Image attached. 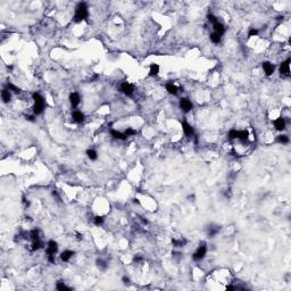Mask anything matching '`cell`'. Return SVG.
Instances as JSON below:
<instances>
[{"instance_id":"1","label":"cell","mask_w":291,"mask_h":291,"mask_svg":"<svg viewBox=\"0 0 291 291\" xmlns=\"http://www.w3.org/2000/svg\"><path fill=\"white\" fill-rule=\"evenodd\" d=\"M89 15V12H88V6L84 3V2H80L75 9V15H74V21L76 23L79 22H82L84 19H87Z\"/></svg>"},{"instance_id":"2","label":"cell","mask_w":291,"mask_h":291,"mask_svg":"<svg viewBox=\"0 0 291 291\" xmlns=\"http://www.w3.org/2000/svg\"><path fill=\"white\" fill-rule=\"evenodd\" d=\"M33 99H34V107H33V113L34 115H40L42 114L44 106H46V101L44 98L38 92L33 93Z\"/></svg>"},{"instance_id":"3","label":"cell","mask_w":291,"mask_h":291,"mask_svg":"<svg viewBox=\"0 0 291 291\" xmlns=\"http://www.w3.org/2000/svg\"><path fill=\"white\" fill-rule=\"evenodd\" d=\"M206 252H207V247H206L205 245L199 246L198 249L196 250V252H195V254H193V256H192L193 261H201V259L205 257Z\"/></svg>"},{"instance_id":"4","label":"cell","mask_w":291,"mask_h":291,"mask_svg":"<svg viewBox=\"0 0 291 291\" xmlns=\"http://www.w3.org/2000/svg\"><path fill=\"white\" fill-rule=\"evenodd\" d=\"M121 90H122V92L124 93L125 96H127V97H132L133 92H134V88H133V85L131 84V83H127V82L122 83V85H121Z\"/></svg>"},{"instance_id":"5","label":"cell","mask_w":291,"mask_h":291,"mask_svg":"<svg viewBox=\"0 0 291 291\" xmlns=\"http://www.w3.org/2000/svg\"><path fill=\"white\" fill-rule=\"evenodd\" d=\"M290 59H287L285 62H283L280 66V73L282 76H285L288 78L290 75Z\"/></svg>"},{"instance_id":"6","label":"cell","mask_w":291,"mask_h":291,"mask_svg":"<svg viewBox=\"0 0 291 291\" xmlns=\"http://www.w3.org/2000/svg\"><path fill=\"white\" fill-rule=\"evenodd\" d=\"M192 103L188 99V98H182L181 100H180V108L184 112V113H188V112H190L191 109H192Z\"/></svg>"},{"instance_id":"7","label":"cell","mask_w":291,"mask_h":291,"mask_svg":"<svg viewBox=\"0 0 291 291\" xmlns=\"http://www.w3.org/2000/svg\"><path fill=\"white\" fill-rule=\"evenodd\" d=\"M263 69H264L265 74H266L267 76H270V75H272V74L274 73L275 67H274V65H273L272 63H270V62H265V63H263Z\"/></svg>"},{"instance_id":"8","label":"cell","mask_w":291,"mask_h":291,"mask_svg":"<svg viewBox=\"0 0 291 291\" xmlns=\"http://www.w3.org/2000/svg\"><path fill=\"white\" fill-rule=\"evenodd\" d=\"M220 230H221V227H220L218 225L212 224L207 227V234H208L209 238H214V237L220 232Z\"/></svg>"},{"instance_id":"9","label":"cell","mask_w":291,"mask_h":291,"mask_svg":"<svg viewBox=\"0 0 291 291\" xmlns=\"http://www.w3.org/2000/svg\"><path fill=\"white\" fill-rule=\"evenodd\" d=\"M58 250V246H57V242L53 241V240H50L48 242V248H47V254L48 255H55Z\"/></svg>"},{"instance_id":"10","label":"cell","mask_w":291,"mask_h":291,"mask_svg":"<svg viewBox=\"0 0 291 291\" xmlns=\"http://www.w3.org/2000/svg\"><path fill=\"white\" fill-rule=\"evenodd\" d=\"M69 101H71V105L74 107H78L80 104V101H81V98H80V94L78 92H73L71 93V96H69Z\"/></svg>"},{"instance_id":"11","label":"cell","mask_w":291,"mask_h":291,"mask_svg":"<svg viewBox=\"0 0 291 291\" xmlns=\"http://www.w3.org/2000/svg\"><path fill=\"white\" fill-rule=\"evenodd\" d=\"M274 127L278 130V131H283L284 129H285V121L284 118H282V117H279L274 121Z\"/></svg>"},{"instance_id":"12","label":"cell","mask_w":291,"mask_h":291,"mask_svg":"<svg viewBox=\"0 0 291 291\" xmlns=\"http://www.w3.org/2000/svg\"><path fill=\"white\" fill-rule=\"evenodd\" d=\"M182 130H183V132H184L185 135H193L195 134V131H193V127L189 124V123H186V122H182Z\"/></svg>"},{"instance_id":"13","label":"cell","mask_w":291,"mask_h":291,"mask_svg":"<svg viewBox=\"0 0 291 291\" xmlns=\"http://www.w3.org/2000/svg\"><path fill=\"white\" fill-rule=\"evenodd\" d=\"M213 26H214V31H215V33H217L218 35H223L225 33V27L223 26V24L222 23H220L218 21L216 22V23H214L213 24Z\"/></svg>"},{"instance_id":"14","label":"cell","mask_w":291,"mask_h":291,"mask_svg":"<svg viewBox=\"0 0 291 291\" xmlns=\"http://www.w3.org/2000/svg\"><path fill=\"white\" fill-rule=\"evenodd\" d=\"M72 117L74 119V122H76V123H82V122L84 121V115H83V113H82V112H79V110L73 112Z\"/></svg>"},{"instance_id":"15","label":"cell","mask_w":291,"mask_h":291,"mask_svg":"<svg viewBox=\"0 0 291 291\" xmlns=\"http://www.w3.org/2000/svg\"><path fill=\"white\" fill-rule=\"evenodd\" d=\"M166 90L170 94H173V96H176L177 92H179V88L176 85H174L173 83H167L166 84Z\"/></svg>"},{"instance_id":"16","label":"cell","mask_w":291,"mask_h":291,"mask_svg":"<svg viewBox=\"0 0 291 291\" xmlns=\"http://www.w3.org/2000/svg\"><path fill=\"white\" fill-rule=\"evenodd\" d=\"M1 98H2L3 103H9L10 99H12V93H10V91L7 90V89L2 90V92H1Z\"/></svg>"},{"instance_id":"17","label":"cell","mask_w":291,"mask_h":291,"mask_svg":"<svg viewBox=\"0 0 291 291\" xmlns=\"http://www.w3.org/2000/svg\"><path fill=\"white\" fill-rule=\"evenodd\" d=\"M159 73V66L157 64H151L150 68H149V75L150 76H156Z\"/></svg>"},{"instance_id":"18","label":"cell","mask_w":291,"mask_h":291,"mask_svg":"<svg viewBox=\"0 0 291 291\" xmlns=\"http://www.w3.org/2000/svg\"><path fill=\"white\" fill-rule=\"evenodd\" d=\"M73 255H74V252H71V250H65L64 252H62L60 258H62V261H64V262H68Z\"/></svg>"},{"instance_id":"19","label":"cell","mask_w":291,"mask_h":291,"mask_svg":"<svg viewBox=\"0 0 291 291\" xmlns=\"http://www.w3.org/2000/svg\"><path fill=\"white\" fill-rule=\"evenodd\" d=\"M110 133H112V136H113V138H115V139H118V140H125V139H126L125 134H124V133L118 132V131L112 130V131H110Z\"/></svg>"},{"instance_id":"20","label":"cell","mask_w":291,"mask_h":291,"mask_svg":"<svg viewBox=\"0 0 291 291\" xmlns=\"http://www.w3.org/2000/svg\"><path fill=\"white\" fill-rule=\"evenodd\" d=\"M172 243L174 247H184L185 245H186V240H184V239H179V240L173 239Z\"/></svg>"},{"instance_id":"21","label":"cell","mask_w":291,"mask_h":291,"mask_svg":"<svg viewBox=\"0 0 291 291\" xmlns=\"http://www.w3.org/2000/svg\"><path fill=\"white\" fill-rule=\"evenodd\" d=\"M276 141L279 143H282V145H285V143H289V136L288 135H279L276 138Z\"/></svg>"},{"instance_id":"22","label":"cell","mask_w":291,"mask_h":291,"mask_svg":"<svg viewBox=\"0 0 291 291\" xmlns=\"http://www.w3.org/2000/svg\"><path fill=\"white\" fill-rule=\"evenodd\" d=\"M87 155H88V157L91 159V160H96V159L98 158L97 151H96V150H93V149H89V150H87Z\"/></svg>"},{"instance_id":"23","label":"cell","mask_w":291,"mask_h":291,"mask_svg":"<svg viewBox=\"0 0 291 291\" xmlns=\"http://www.w3.org/2000/svg\"><path fill=\"white\" fill-rule=\"evenodd\" d=\"M42 247V243H41V241L40 240H35V241H33V243H32V247H31V250L32 252H35V250H38Z\"/></svg>"},{"instance_id":"24","label":"cell","mask_w":291,"mask_h":291,"mask_svg":"<svg viewBox=\"0 0 291 291\" xmlns=\"http://www.w3.org/2000/svg\"><path fill=\"white\" fill-rule=\"evenodd\" d=\"M56 288H57V290H59V291H69L71 290V288H69V287H67V285H65L63 282H58Z\"/></svg>"},{"instance_id":"25","label":"cell","mask_w":291,"mask_h":291,"mask_svg":"<svg viewBox=\"0 0 291 291\" xmlns=\"http://www.w3.org/2000/svg\"><path fill=\"white\" fill-rule=\"evenodd\" d=\"M211 40H212V42L214 43H220L221 42V35H218L217 33H212L211 34Z\"/></svg>"},{"instance_id":"26","label":"cell","mask_w":291,"mask_h":291,"mask_svg":"<svg viewBox=\"0 0 291 291\" xmlns=\"http://www.w3.org/2000/svg\"><path fill=\"white\" fill-rule=\"evenodd\" d=\"M30 238L32 239L33 241H35V240H39V231L38 230H33V231H31L30 232Z\"/></svg>"},{"instance_id":"27","label":"cell","mask_w":291,"mask_h":291,"mask_svg":"<svg viewBox=\"0 0 291 291\" xmlns=\"http://www.w3.org/2000/svg\"><path fill=\"white\" fill-rule=\"evenodd\" d=\"M97 266H98L101 271H104V270H106L107 268V263L105 261H103V259H98V261H97Z\"/></svg>"},{"instance_id":"28","label":"cell","mask_w":291,"mask_h":291,"mask_svg":"<svg viewBox=\"0 0 291 291\" xmlns=\"http://www.w3.org/2000/svg\"><path fill=\"white\" fill-rule=\"evenodd\" d=\"M93 223L96 225H101L103 223H104V217L103 216H96L94 218H93Z\"/></svg>"},{"instance_id":"29","label":"cell","mask_w":291,"mask_h":291,"mask_svg":"<svg viewBox=\"0 0 291 291\" xmlns=\"http://www.w3.org/2000/svg\"><path fill=\"white\" fill-rule=\"evenodd\" d=\"M238 136H239V131H237V130H231L230 132H229V138L230 139H238Z\"/></svg>"},{"instance_id":"30","label":"cell","mask_w":291,"mask_h":291,"mask_svg":"<svg viewBox=\"0 0 291 291\" xmlns=\"http://www.w3.org/2000/svg\"><path fill=\"white\" fill-rule=\"evenodd\" d=\"M7 88L9 89V91H13V92H15V93L19 92V89H18L17 87H15L13 83H10V82H9V83H7Z\"/></svg>"},{"instance_id":"31","label":"cell","mask_w":291,"mask_h":291,"mask_svg":"<svg viewBox=\"0 0 291 291\" xmlns=\"http://www.w3.org/2000/svg\"><path fill=\"white\" fill-rule=\"evenodd\" d=\"M124 134H125V136H126V138H129V136H132V135H134V134H136V131H135V130H133V129H127V130L124 132Z\"/></svg>"},{"instance_id":"32","label":"cell","mask_w":291,"mask_h":291,"mask_svg":"<svg viewBox=\"0 0 291 291\" xmlns=\"http://www.w3.org/2000/svg\"><path fill=\"white\" fill-rule=\"evenodd\" d=\"M207 18H208V21H209V22H212L213 24H214V23H216V22L218 21V19H217V18H216L213 14H208V15H207Z\"/></svg>"},{"instance_id":"33","label":"cell","mask_w":291,"mask_h":291,"mask_svg":"<svg viewBox=\"0 0 291 291\" xmlns=\"http://www.w3.org/2000/svg\"><path fill=\"white\" fill-rule=\"evenodd\" d=\"M258 34V31L256 30V28H254L252 27L250 30H249V33H248V37H254V35H257Z\"/></svg>"},{"instance_id":"34","label":"cell","mask_w":291,"mask_h":291,"mask_svg":"<svg viewBox=\"0 0 291 291\" xmlns=\"http://www.w3.org/2000/svg\"><path fill=\"white\" fill-rule=\"evenodd\" d=\"M142 261V257H140V256H135L134 258H133V262H136V263H139V262H141Z\"/></svg>"},{"instance_id":"35","label":"cell","mask_w":291,"mask_h":291,"mask_svg":"<svg viewBox=\"0 0 291 291\" xmlns=\"http://www.w3.org/2000/svg\"><path fill=\"white\" fill-rule=\"evenodd\" d=\"M122 281H123L124 284H129V283H130V279L126 278V276H124V278L122 279Z\"/></svg>"},{"instance_id":"36","label":"cell","mask_w":291,"mask_h":291,"mask_svg":"<svg viewBox=\"0 0 291 291\" xmlns=\"http://www.w3.org/2000/svg\"><path fill=\"white\" fill-rule=\"evenodd\" d=\"M27 121H31V122H34V117L33 116H26Z\"/></svg>"},{"instance_id":"37","label":"cell","mask_w":291,"mask_h":291,"mask_svg":"<svg viewBox=\"0 0 291 291\" xmlns=\"http://www.w3.org/2000/svg\"><path fill=\"white\" fill-rule=\"evenodd\" d=\"M226 290H234V287H232V285H227V287H226Z\"/></svg>"}]
</instances>
